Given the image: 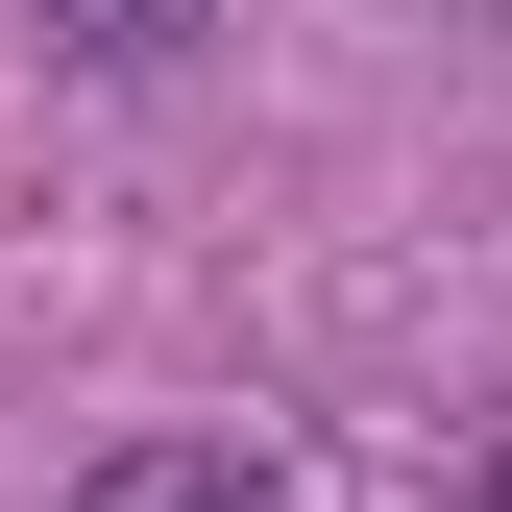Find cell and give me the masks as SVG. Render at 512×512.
Listing matches in <instances>:
<instances>
[{"label":"cell","mask_w":512,"mask_h":512,"mask_svg":"<svg viewBox=\"0 0 512 512\" xmlns=\"http://www.w3.org/2000/svg\"><path fill=\"white\" fill-rule=\"evenodd\" d=\"M74 512H293V488L244 464V439H122V464H98Z\"/></svg>","instance_id":"6da1fadb"},{"label":"cell","mask_w":512,"mask_h":512,"mask_svg":"<svg viewBox=\"0 0 512 512\" xmlns=\"http://www.w3.org/2000/svg\"><path fill=\"white\" fill-rule=\"evenodd\" d=\"M49 25H74V49H98V74H171V49H196V25H220V0H49Z\"/></svg>","instance_id":"7a4b0ae2"},{"label":"cell","mask_w":512,"mask_h":512,"mask_svg":"<svg viewBox=\"0 0 512 512\" xmlns=\"http://www.w3.org/2000/svg\"><path fill=\"white\" fill-rule=\"evenodd\" d=\"M488 512H512V488H488Z\"/></svg>","instance_id":"3957f363"}]
</instances>
